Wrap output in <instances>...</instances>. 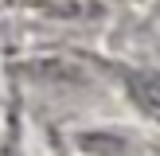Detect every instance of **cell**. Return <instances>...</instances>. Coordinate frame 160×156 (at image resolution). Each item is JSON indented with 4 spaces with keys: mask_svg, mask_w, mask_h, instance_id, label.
Listing matches in <instances>:
<instances>
[{
    "mask_svg": "<svg viewBox=\"0 0 160 156\" xmlns=\"http://www.w3.org/2000/svg\"><path fill=\"white\" fill-rule=\"evenodd\" d=\"M125 90L133 105L160 125V70H125Z\"/></svg>",
    "mask_w": 160,
    "mask_h": 156,
    "instance_id": "6da1fadb",
    "label": "cell"
}]
</instances>
